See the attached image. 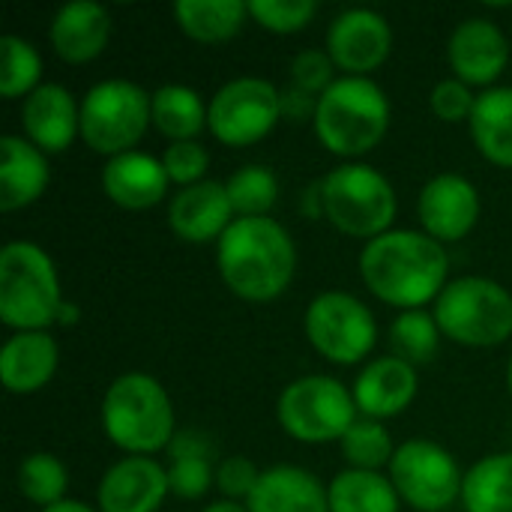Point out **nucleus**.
Masks as SVG:
<instances>
[{"mask_svg": "<svg viewBox=\"0 0 512 512\" xmlns=\"http://www.w3.org/2000/svg\"><path fill=\"white\" fill-rule=\"evenodd\" d=\"M177 27L201 45H219L234 39L246 18L249 3L243 0H180L174 6Z\"/></svg>", "mask_w": 512, "mask_h": 512, "instance_id": "bb28decb", "label": "nucleus"}, {"mask_svg": "<svg viewBox=\"0 0 512 512\" xmlns=\"http://www.w3.org/2000/svg\"><path fill=\"white\" fill-rule=\"evenodd\" d=\"M42 57L33 48V42L21 36H3L0 39V93L3 99L30 96L42 81Z\"/></svg>", "mask_w": 512, "mask_h": 512, "instance_id": "473e14b6", "label": "nucleus"}, {"mask_svg": "<svg viewBox=\"0 0 512 512\" xmlns=\"http://www.w3.org/2000/svg\"><path fill=\"white\" fill-rule=\"evenodd\" d=\"M237 213L228 198L225 183L219 180H201L195 186H186L174 192L168 204V225L183 243H219L222 234L234 225Z\"/></svg>", "mask_w": 512, "mask_h": 512, "instance_id": "f3484780", "label": "nucleus"}, {"mask_svg": "<svg viewBox=\"0 0 512 512\" xmlns=\"http://www.w3.org/2000/svg\"><path fill=\"white\" fill-rule=\"evenodd\" d=\"M249 512H330L327 486L297 465L267 468L246 501Z\"/></svg>", "mask_w": 512, "mask_h": 512, "instance_id": "b1692460", "label": "nucleus"}, {"mask_svg": "<svg viewBox=\"0 0 512 512\" xmlns=\"http://www.w3.org/2000/svg\"><path fill=\"white\" fill-rule=\"evenodd\" d=\"M60 366V348L51 330L12 333L0 351V378L12 396H33L51 384Z\"/></svg>", "mask_w": 512, "mask_h": 512, "instance_id": "412c9836", "label": "nucleus"}, {"mask_svg": "<svg viewBox=\"0 0 512 512\" xmlns=\"http://www.w3.org/2000/svg\"><path fill=\"white\" fill-rule=\"evenodd\" d=\"M225 189L237 219L270 216V210L279 201V180L267 165H243L225 180Z\"/></svg>", "mask_w": 512, "mask_h": 512, "instance_id": "72a5a7b5", "label": "nucleus"}, {"mask_svg": "<svg viewBox=\"0 0 512 512\" xmlns=\"http://www.w3.org/2000/svg\"><path fill=\"white\" fill-rule=\"evenodd\" d=\"M51 183L48 156L24 135L0 138V210L15 213L42 198Z\"/></svg>", "mask_w": 512, "mask_h": 512, "instance_id": "5701e85b", "label": "nucleus"}, {"mask_svg": "<svg viewBox=\"0 0 512 512\" xmlns=\"http://www.w3.org/2000/svg\"><path fill=\"white\" fill-rule=\"evenodd\" d=\"M168 453H171V465H168L171 495L183 501H201L216 486L213 444L201 432H177Z\"/></svg>", "mask_w": 512, "mask_h": 512, "instance_id": "a878e982", "label": "nucleus"}, {"mask_svg": "<svg viewBox=\"0 0 512 512\" xmlns=\"http://www.w3.org/2000/svg\"><path fill=\"white\" fill-rule=\"evenodd\" d=\"M351 393H354L360 417H369L378 423L393 420L402 411H408L417 396V369L393 354L369 360L360 369Z\"/></svg>", "mask_w": 512, "mask_h": 512, "instance_id": "6ab92c4d", "label": "nucleus"}, {"mask_svg": "<svg viewBox=\"0 0 512 512\" xmlns=\"http://www.w3.org/2000/svg\"><path fill=\"white\" fill-rule=\"evenodd\" d=\"M162 165L171 183H177L180 189L195 186L204 180L207 168H210V153L204 144L198 141H171L162 153Z\"/></svg>", "mask_w": 512, "mask_h": 512, "instance_id": "e433bc0d", "label": "nucleus"}, {"mask_svg": "<svg viewBox=\"0 0 512 512\" xmlns=\"http://www.w3.org/2000/svg\"><path fill=\"white\" fill-rule=\"evenodd\" d=\"M333 81H336V63L327 54V48H306L291 60V84L294 87L321 99Z\"/></svg>", "mask_w": 512, "mask_h": 512, "instance_id": "4c0bfd02", "label": "nucleus"}, {"mask_svg": "<svg viewBox=\"0 0 512 512\" xmlns=\"http://www.w3.org/2000/svg\"><path fill=\"white\" fill-rule=\"evenodd\" d=\"M168 492V468L153 456H126L102 474L96 504L99 512H156Z\"/></svg>", "mask_w": 512, "mask_h": 512, "instance_id": "dca6fc26", "label": "nucleus"}, {"mask_svg": "<svg viewBox=\"0 0 512 512\" xmlns=\"http://www.w3.org/2000/svg\"><path fill=\"white\" fill-rule=\"evenodd\" d=\"M480 192L462 174H435L417 198V216L423 231L438 243L465 240L480 222Z\"/></svg>", "mask_w": 512, "mask_h": 512, "instance_id": "4468645a", "label": "nucleus"}, {"mask_svg": "<svg viewBox=\"0 0 512 512\" xmlns=\"http://www.w3.org/2000/svg\"><path fill=\"white\" fill-rule=\"evenodd\" d=\"M342 447V456L348 462V468H357V471H381V468H390L393 462V441H390V432L384 429V423L378 420H369V417H360L348 432L345 438L339 441Z\"/></svg>", "mask_w": 512, "mask_h": 512, "instance_id": "f704fd0d", "label": "nucleus"}, {"mask_svg": "<svg viewBox=\"0 0 512 512\" xmlns=\"http://www.w3.org/2000/svg\"><path fill=\"white\" fill-rule=\"evenodd\" d=\"M201 512H249L246 510V504H237V501H216V504H207Z\"/></svg>", "mask_w": 512, "mask_h": 512, "instance_id": "c03bdc74", "label": "nucleus"}, {"mask_svg": "<svg viewBox=\"0 0 512 512\" xmlns=\"http://www.w3.org/2000/svg\"><path fill=\"white\" fill-rule=\"evenodd\" d=\"M315 111H318V96H312L294 84L282 87V120L306 123V120H315Z\"/></svg>", "mask_w": 512, "mask_h": 512, "instance_id": "a19ab883", "label": "nucleus"}, {"mask_svg": "<svg viewBox=\"0 0 512 512\" xmlns=\"http://www.w3.org/2000/svg\"><path fill=\"white\" fill-rule=\"evenodd\" d=\"M15 483H18V492L30 504L45 510V507H54V504L66 501L69 471L54 453H30V456L21 459Z\"/></svg>", "mask_w": 512, "mask_h": 512, "instance_id": "2f4dec72", "label": "nucleus"}, {"mask_svg": "<svg viewBox=\"0 0 512 512\" xmlns=\"http://www.w3.org/2000/svg\"><path fill=\"white\" fill-rule=\"evenodd\" d=\"M48 39L63 63H90L111 39V15L99 3H66L54 12Z\"/></svg>", "mask_w": 512, "mask_h": 512, "instance_id": "4be33fe9", "label": "nucleus"}, {"mask_svg": "<svg viewBox=\"0 0 512 512\" xmlns=\"http://www.w3.org/2000/svg\"><path fill=\"white\" fill-rule=\"evenodd\" d=\"M402 504L417 512H444L462 498L465 474L456 456L426 438H414L396 447L387 468Z\"/></svg>", "mask_w": 512, "mask_h": 512, "instance_id": "9b49d317", "label": "nucleus"}, {"mask_svg": "<svg viewBox=\"0 0 512 512\" xmlns=\"http://www.w3.org/2000/svg\"><path fill=\"white\" fill-rule=\"evenodd\" d=\"M318 15L315 0H249V18L276 36L300 33Z\"/></svg>", "mask_w": 512, "mask_h": 512, "instance_id": "c9c22d12", "label": "nucleus"}, {"mask_svg": "<svg viewBox=\"0 0 512 512\" xmlns=\"http://www.w3.org/2000/svg\"><path fill=\"white\" fill-rule=\"evenodd\" d=\"M474 147L501 168H512V87H489L477 96L468 120Z\"/></svg>", "mask_w": 512, "mask_h": 512, "instance_id": "393cba45", "label": "nucleus"}, {"mask_svg": "<svg viewBox=\"0 0 512 512\" xmlns=\"http://www.w3.org/2000/svg\"><path fill=\"white\" fill-rule=\"evenodd\" d=\"M330 512H399L402 498L390 477L381 471L348 468L327 486Z\"/></svg>", "mask_w": 512, "mask_h": 512, "instance_id": "cd10ccee", "label": "nucleus"}, {"mask_svg": "<svg viewBox=\"0 0 512 512\" xmlns=\"http://www.w3.org/2000/svg\"><path fill=\"white\" fill-rule=\"evenodd\" d=\"M153 126L171 141H195L207 126V108L201 93L186 84H162L150 93Z\"/></svg>", "mask_w": 512, "mask_h": 512, "instance_id": "c85d7f7f", "label": "nucleus"}, {"mask_svg": "<svg viewBox=\"0 0 512 512\" xmlns=\"http://www.w3.org/2000/svg\"><path fill=\"white\" fill-rule=\"evenodd\" d=\"M216 270L225 288L246 303L282 297L297 270V246L273 216L234 219L216 243Z\"/></svg>", "mask_w": 512, "mask_h": 512, "instance_id": "f03ea898", "label": "nucleus"}, {"mask_svg": "<svg viewBox=\"0 0 512 512\" xmlns=\"http://www.w3.org/2000/svg\"><path fill=\"white\" fill-rule=\"evenodd\" d=\"M102 429L129 456H153L174 441V405L168 390L147 372L114 378L102 396Z\"/></svg>", "mask_w": 512, "mask_h": 512, "instance_id": "20e7f679", "label": "nucleus"}, {"mask_svg": "<svg viewBox=\"0 0 512 512\" xmlns=\"http://www.w3.org/2000/svg\"><path fill=\"white\" fill-rule=\"evenodd\" d=\"M315 135L327 153L348 162L372 153L390 129V99L366 75H342L318 99Z\"/></svg>", "mask_w": 512, "mask_h": 512, "instance_id": "7ed1b4c3", "label": "nucleus"}, {"mask_svg": "<svg viewBox=\"0 0 512 512\" xmlns=\"http://www.w3.org/2000/svg\"><path fill=\"white\" fill-rule=\"evenodd\" d=\"M462 504L468 512H512V453H492L471 465Z\"/></svg>", "mask_w": 512, "mask_h": 512, "instance_id": "c756f323", "label": "nucleus"}, {"mask_svg": "<svg viewBox=\"0 0 512 512\" xmlns=\"http://www.w3.org/2000/svg\"><path fill=\"white\" fill-rule=\"evenodd\" d=\"M63 288L54 258L30 240H12L0 252V321L15 333L51 330L63 315Z\"/></svg>", "mask_w": 512, "mask_h": 512, "instance_id": "39448f33", "label": "nucleus"}, {"mask_svg": "<svg viewBox=\"0 0 512 512\" xmlns=\"http://www.w3.org/2000/svg\"><path fill=\"white\" fill-rule=\"evenodd\" d=\"M324 219L345 237L375 240L393 231L399 210L393 183L366 162H342L321 177Z\"/></svg>", "mask_w": 512, "mask_h": 512, "instance_id": "423d86ee", "label": "nucleus"}, {"mask_svg": "<svg viewBox=\"0 0 512 512\" xmlns=\"http://www.w3.org/2000/svg\"><path fill=\"white\" fill-rule=\"evenodd\" d=\"M327 54L336 69L348 75H366L384 66L393 51V30L387 18L375 9L354 6L339 12L327 27Z\"/></svg>", "mask_w": 512, "mask_h": 512, "instance_id": "ddd939ff", "label": "nucleus"}, {"mask_svg": "<svg viewBox=\"0 0 512 512\" xmlns=\"http://www.w3.org/2000/svg\"><path fill=\"white\" fill-rule=\"evenodd\" d=\"M441 327L432 312L426 309H411L399 312L396 321L390 324V351L393 357L405 360L408 366H429L438 357L441 348Z\"/></svg>", "mask_w": 512, "mask_h": 512, "instance_id": "7c9ffc66", "label": "nucleus"}, {"mask_svg": "<svg viewBox=\"0 0 512 512\" xmlns=\"http://www.w3.org/2000/svg\"><path fill=\"white\" fill-rule=\"evenodd\" d=\"M450 255L426 231H387L360 252L363 285L402 312L423 309L450 285Z\"/></svg>", "mask_w": 512, "mask_h": 512, "instance_id": "f257e3e1", "label": "nucleus"}, {"mask_svg": "<svg viewBox=\"0 0 512 512\" xmlns=\"http://www.w3.org/2000/svg\"><path fill=\"white\" fill-rule=\"evenodd\" d=\"M264 471H258V465L249 459V456H225L219 465H216V489L222 492L225 501H249L258 480H261Z\"/></svg>", "mask_w": 512, "mask_h": 512, "instance_id": "58836bf2", "label": "nucleus"}, {"mask_svg": "<svg viewBox=\"0 0 512 512\" xmlns=\"http://www.w3.org/2000/svg\"><path fill=\"white\" fill-rule=\"evenodd\" d=\"M153 123L150 93L126 78L93 84L81 99V141L102 156L135 150Z\"/></svg>", "mask_w": 512, "mask_h": 512, "instance_id": "1a4fd4ad", "label": "nucleus"}, {"mask_svg": "<svg viewBox=\"0 0 512 512\" xmlns=\"http://www.w3.org/2000/svg\"><path fill=\"white\" fill-rule=\"evenodd\" d=\"M453 78L468 87H492L510 63V39L489 18H465L447 42Z\"/></svg>", "mask_w": 512, "mask_h": 512, "instance_id": "2eb2a0df", "label": "nucleus"}, {"mask_svg": "<svg viewBox=\"0 0 512 512\" xmlns=\"http://www.w3.org/2000/svg\"><path fill=\"white\" fill-rule=\"evenodd\" d=\"M303 216L309 219H324V195H321V180L312 183L306 192H303Z\"/></svg>", "mask_w": 512, "mask_h": 512, "instance_id": "79ce46f5", "label": "nucleus"}, {"mask_svg": "<svg viewBox=\"0 0 512 512\" xmlns=\"http://www.w3.org/2000/svg\"><path fill=\"white\" fill-rule=\"evenodd\" d=\"M168 174L162 159L129 150L111 156L102 168V189L111 204L120 210H150L165 201L168 195Z\"/></svg>", "mask_w": 512, "mask_h": 512, "instance_id": "aec40b11", "label": "nucleus"}, {"mask_svg": "<svg viewBox=\"0 0 512 512\" xmlns=\"http://www.w3.org/2000/svg\"><path fill=\"white\" fill-rule=\"evenodd\" d=\"M21 129L45 156L63 153L81 135V102L54 81H42L21 105Z\"/></svg>", "mask_w": 512, "mask_h": 512, "instance_id": "a211bd4d", "label": "nucleus"}, {"mask_svg": "<svg viewBox=\"0 0 512 512\" xmlns=\"http://www.w3.org/2000/svg\"><path fill=\"white\" fill-rule=\"evenodd\" d=\"M432 315L444 339L465 348H495L512 336V294L489 276L453 279Z\"/></svg>", "mask_w": 512, "mask_h": 512, "instance_id": "0eeeda50", "label": "nucleus"}, {"mask_svg": "<svg viewBox=\"0 0 512 512\" xmlns=\"http://www.w3.org/2000/svg\"><path fill=\"white\" fill-rule=\"evenodd\" d=\"M282 432L300 444L342 441L360 420L354 393L330 375H303L291 381L276 402Z\"/></svg>", "mask_w": 512, "mask_h": 512, "instance_id": "6e6552de", "label": "nucleus"}, {"mask_svg": "<svg viewBox=\"0 0 512 512\" xmlns=\"http://www.w3.org/2000/svg\"><path fill=\"white\" fill-rule=\"evenodd\" d=\"M39 512H99L93 510L90 504H84V501H75V498H66V501H60V504H54V507H45V510Z\"/></svg>", "mask_w": 512, "mask_h": 512, "instance_id": "37998d69", "label": "nucleus"}, {"mask_svg": "<svg viewBox=\"0 0 512 512\" xmlns=\"http://www.w3.org/2000/svg\"><path fill=\"white\" fill-rule=\"evenodd\" d=\"M507 387H510V396H512V357H510V363H507Z\"/></svg>", "mask_w": 512, "mask_h": 512, "instance_id": "a18cd8bd", "label": "nucleus"}, {"mask_svg": "<svg viewBox=\"0 0 512 512\" xmlns=\"http://www.w3.org/2000/svg\"><path fill=\"white\" fill-rule=\"evenodd\" d=\"M282 120V90L273 81L243 75L216 90L207 108V129L225 147H252Z\"/></svg>", "mask_w": 512, "mask_h": 512, "instance_id": "f8f14e48", "label": "nucleus"}, {"mask_svg": "<svg viewBox=\"0 0 512 512\" xmlns=\"http://www.w3.org/2000/svg\"><path fill=\"white\" fill-rule=\"evenodd\" d=\"M309 345L336 366H354L378 345V321L372 309L348 291L318 294L303 315Z\"/></svg>", "mask_w": 512, "mask_h": 512, "instance_id": "9d476101", "label": "nucleus"}, {"mask_svg": "<svg viewBox=\"0 0 512 512\" xmlns=\"http://www.w3.org/2000/svg\"><path fill=\"white\" fill-rule=\"evenodd\" d=\"M474 105H477V96L474 90L459 81V78H444L435 84L432 96H429V108L438 120L444 123H468L471 114H474Z\"/></svg>", "mask_w": 512, "mask_h": 512, "instance_id": "ea45409f", "label": "nucleus"}]
</instances>
